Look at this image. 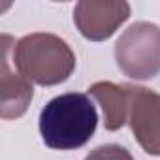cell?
<instances>
[{
    "label": "cell",
    "instance_id": "cell-1",
    "mask_svg": "<svg viewBox=\"0 0 160 160\" xmlns=\"http://www.w3.org/2000/svg\"><path fill=\"white\" fill-rule=\"evenodd\" d=\"M98 113L87 94L66 92L51 102L40 113V134L47 147L72 151L83 147L94 134Z\"/></svg>",
    "mask_w": 160,
    "mask_h": 160
},
{
    "label": "cell",
    "instance_id": "cell-3",
    "mask_svg": "<svg viewBox=\"0 0 160 160\" xmlns=\"http://www.w3.org/2000/svg\"><path fill=\"white\" fill-rule=\"evenodd\" d=\"M115 60L121 72L145 81L160 73V27L139 21L128 27L115 43Z\"/></svg>",
    "mask_w": 160,
    "mask_h": 160
},
{
    "label": "cell",
    "instance_id": "cell-7",
    "mask_svg": "<svg viewBox=\"0 0 160 160\" xmlns=\"http://www.w3.org/2000/svg\"><path fill=\"white\" fill-rule=\"evenodd\" d=\"M134 85H117L111 81H98L89 89V94L100 104L104 111L106 130H119L128 122V109Z\"/></svg>",
    "mask_w": 160,
    "mask_h": 160
},
{
    "label": "cell",
    "instance_id": "cell-5",
    "mask_svg": "<svg viewBox=\"0 0 160 160\" xmlns=\"http://www.w3.org/2000/svg\"><path fill=\"white\" fill-rule=\"evenodd\" d=\"M128 124L139 147L152 156H160V94L145 87L132 89Z\"/></svg>",
    "mask_w": 160,
    "mask_h": 160
},
{
    "label": "cell",
    "instance_id": "cell-6",
    "mask_svg": "<svg viewBox=\"0 0 160 160\" xmlns=\"http://www.w3.org/2000/svg\"><path fill=\"white\" fill-rule=\"evenodd\" d=\"M10 43L12 38L2 36V100H0V117L2 119L21 117L32 100V85L28 83V79L10 70Z\"/></svg>",
    "mask_w": 160,
    "mask_h": 160
},
{
    "label": "cell",
    "instance_id": "cell-2",
    "mask_svg": "<svg viewBox=\"0 0 160 160\" xmlns=\"http://www.w3.org/2000/svg\"><path fill=\"white\" fill-rule=\"evenodd\" d=\"M13 62L27 79L43 87L64 83L75 70V55L70 45L47 32L21 38L13 47Z\"/></svg>",
    "mask_w": 160,
    "mask_h": 160
},
{
    "label": "cell",
    "instance_id": "cell-4",
    "mask_svg": "<svg viewBox=\"0 0 160 160\" xmlns=\"http://www.w3.org/2000/svg\"><path fill=\"white\" fill-rule=\"evenodd\" d=\"M130 17V6L119 0H83L73 10V21L87 40L104 42Z\"/></svg>",
    "mask_w": 160,
    "mask_h": 160
},
{
    "label": "cell",
    "instance_id": "cell-8",
    "mask_svg": "<svg viewBox=\"0 0 160 160\" xmlns=\"http://www.w3.org/2000/svg\"><path fill=\"white\" fill-rule=\"evenodd\" d=\"M85 160H134V158L121 145H102V147L91 151Z\"/></svg>",
    "mask_w": 160,
    "mask_h": 160
}]
</instances>
